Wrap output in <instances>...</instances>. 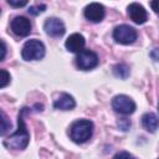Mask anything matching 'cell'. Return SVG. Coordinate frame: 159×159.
Segmentation results:
<instances>
[{"instance_id":"1","label":"cell","mask_w":159,"mask_h":159,"mask_svg":"<svg viewBox=\"0 0 159 159\" xmlns=\"http://www.w3.org/2000/svg\"><path fill=\"white\" fill-rule=\"evenodd\" d=\"M29 108H22L19 113L17 117V130L14 132L10 137H7L6 139H4L2 144L9 148V149H15V150H24L30 140V134L29 130L25 125V120H24V114L27 112Z\"/></svg>"},{"instance_id":"2","label":"cell","mask_w":159,"mask_h":159,"mask_svg":"<svg viewBox=\"0 0 159 159\" xmlns=\"http://www.w3.org/2000/svg\"><path fill=\"white\" fill-rule=\"evenodd\" d=\"M92 134L93 123L89 119H78L73 122L70 127V137L77 144L86 143L88 139H91Z\"/></svg>"},{"instance_id":"3","label":"cell","mask_w":159,"mask_h":159,"mask_svg":"<svg viewBox=\"0 0 159 159\" xmlns=\"http://www.w3.org/2000/svg\"><path fill=\"white\" fill-rule=\"evenodd\" d=\"M46 52L45 45L40 40H29L24 43L22 50H21V56L25 61H39L43 58Z\"/></svg>"},{"instance_id":"4","label":"cell","mask_w":159,"mask_h":159,"mask_svg":"<svg viewBox=\"0 0 159 159\" xmlns=\"http://www.w3.org/2000/svg\"><path fill=\"white\" fill-rule=\"evenodd\" d=\"M113 39L116 42L122 45H130L137 40V31L134 27L122 24L114 27L113 30Z\"/></svg>"},{"instance_id":"5","label":"cell","mask_w":159,"mask_h":159,"mask_svg":"<svg viewBox=\"0 0 159 159\" xmlns=\"http://www.w3.org/2000/svg\"><path fill=\"white\" fill-rule=\"evenodd\" d=\"M135 107H137L135 102L125 94H118V96L113 97V99H112V108L117 113L123 114V116H129V114L134 113Z\"/></svg>"},{"instance_id":"6","label":"cell","mask_w":159,"mask_h":159,"mask_svg":"<svg viewBox=\"0 0 159 159\" xmlns=\"http://www.w3.org/2000/svg\"><path fill=\"white\" fill-rule=\"evenodd\" d=\"M98 62L99 60H98L97 53L91 50H83L76 57V65L82 71H88V70L97 67Z\"/></svg>"},{"instance_id":"7","label":"cell","mask_w":159,"mask_h":159,"mask_svg":"<svg viewBox=\"0 0 159 159\" xmlns=\"http://www.w3.org/2000/svg\"><path fill=\"white\" fill-rule=\"evenodd\" d=\"M10 27L15 35L21 36V37H25L31 32V22L25 16H15L11 20Z\"/></svg>"},{"instance_id":"8","label":"cell","mask_w":159,"mask_h":159,"mask_svg":"<svg viewBox=\"0 0 159 159\" xmlns=\"http://www.w3.org/2000/svg\"><path fill=\"white\" fill-rule=\"evenodd\" d=\"M43 30L51 37H61L65 34L66 27L62 20L57 17H48L43 24Z\"/></svg>"},{"instance_id":"9","label":"cell","mask_w":159,"mask_h":159,"mask_svg":"<svg viewBox=\"0 0 159 159\" xmlns=\"http://www.w3.org/2000/svg\"><path fill=\"white\" fill-rule=\"evenodd\" d=\"M84 17L92 22H99L106 15L104 6L99 2H91L84 7Z\"/></svg>"},{"instance_id":"10","label":"cell","mask_w":159,"mask_h":159,"mask_svg":"<svg viewBox=\"0 0 159 159\" xmlns=\"http://www.w3.org/2000/svg\"><path fill=\"white\" fill-rule=\"evenodd\" d=\"M127 10H128V15H129L130 20H133V22H135L138 25H142V24H144L148 20L147 10L144 9L143 5H140L138 2L129 4Z\"/></svg>"},{"instance_id":"11","label":"cell","mask_w":159,"mask_h":159,"mask_svg":"<svg viewBox=\"0 0 159 159\" xmlns=\"http://www.w3.org/2000/svg\"><path fill=\"white\" fill-rule=\"evenodd\" d=\"M84 45H86V40L83 37V35L75 32L72 35H70L65 42V46L67 48V51L70 52H75V53H80L84 50Z\"/></svg>"},{"instance_id":"12","label":"cell","mask_w":159,"mask_h":159,"mask_svg":"<svg viewBox=\"0 0 159 159\" xmlns=\"http://www.w3.org/2000/svg\"><path fill=\"white\" fill-rule=\"evenodd\" d=\"M53 107L61 111H71L76 107L75 98L68 93H61L60 97L53 102Z\"/></svg>"},{"instance_id":"13","label":"cell","mask_w":159,"mask_h":159,"mask_svg":"<svg viewBox=\"0 0 159 159\" xmlns=\"http://www.w3.org/2000/svg\"><path fill=\"white\" fill-rule=\"evenodd\" d=\"M142 125L147 132L154 133L158 128H159V118L155 113L153 112H148L144 113L142 117Z\"/></svg>"},{"instance_id":"14","label":"cell","mask_w":159,"mask_h":159,"mask_svg":"<svg viewBox=\"0 0 159 159\" xmlns=\"http://www.w3.org/2000/svg\"><path fill=\"white\" fill-rule=\"evenodd\" d=\"M129 73H130L129 67L125 63H117V65L113 66V75L118 78L125 80L129 76Z\"/></svg>"},{"instance_id":"15","label":"cell","mask_w":159,"mask_h":159,"mask_svg":"<svg viewBox=\"0 0 159 159\" xmlns=\"http://www.w3.org/2000/svg\"><path fill=\"white\" fill-rule=\"evenodd\" d=\"M1 135L4 137L5 135V133L11 128V123H10V120L7 119V117H6V114H5V112L4 111H1Z\"/></svg>"},{"instance_id":"16","label":"cell","mask_w":159,"mask_h":159,"mask_svg":"<svg viewBox=\"0 0 159 159\" xmlns=\"http://www.w3.org/2000/svg\"><path fill=\"white\" fill-rule=\"evenodd\" d=\"M0 76H1L0 77V88H4V87L7 86V83L11 80V77H10V75H9V72L6 70H0Z\"/></svg>"},{"instance_id":"17","label":"cell","mask_w":159,"mask_h":159,"mask_svg":"<svg viewBox=\"0 0 159 159\" xmlns=\"http://www.w3.org/2000/svg\"><path fill=\"white\" fill-rule=\"evenodd\" d=\"M45 10H46V5L41 4V5H32V6H30L27 11H29V14H30V15L36 16V15H39V14H41V12H43Z\"/></svg>"},{"instance_id":"18","label":"cell","mask_w":159,"mask_h":159,"mask_svg":"<svg viewBox=\"0 0 159 159\" xmlns=\"http://www.w3.org/2000/svg\"><path fill=\"white\" fill-rule=\"evenodd\" d=\"M130 125H132V123H130V120L127 119V118H120V119L118 120V127H119L122 130H128V129L130 128Z\"/></svg>"},{"instance_id":"19","label":"cell","mask_w":159,"mask_h":159,"mask_svg":"<svg viewBox=\"0 0 159 159\" xmlns=\"http://www.w3.org/2000/svg\"><path fill=\"white\" fill-rule=\"evenodd\" d=\"M113 159H137V158L128 152H119L113 157Z\"/></svg>"},{"instance_id":"20","label":"cell","mask_w":159,"mask_h":159,"mask_svg":"<svg viewBox=\"0 0 159 159\" xmlns=\"http://www.w3.org/2000/svg\"><path fill=\"white\" fill-rule=\"evenodd\" d=\"M7 4L10 6H14V7H21V6H25L27 4L26 0H22V1H14V0H7Z\"/></svg>"},{"instance_id":"21","label":"cell","mask_w":159,"mask_h":159,"mask_svg":"<svg viewBox=\"0 0 159 159\" xmlns=\"http://www.w3.org/2000/svg\"><path fill=\"white\" fill-rule=\"evenodd\" d=\"M150 57L154 61H159V47H155L150 51Z\"/></svg>"},{"instance_id":"22","label":"cell","mask_w":159,"mask_h":159,"mask_svg":"<svg viewBox=\"0 0 159 159\" xmlns=\"http://www.w3.org/2000/svg\"><path fill=\"white\" fill-rule=\"evenodd\" d=\"M150 6H152V9L154 10V12L159 14V0H153V1L150 2Z\"/></svg>"},{"instance_id":"23","label":"cell","mask_w":159,"mask_h":159,"mask_svg":"<svg viewBox=\"0 0 159 159\" xmlns=\"http://www.w3.org/2000/svg\"><path fill=\"white\" fill-rule=\"evenodd\" d=\"M1 51H2V55H1V60L0 61H4V58H5V53H6V45H5V42H4V40H1Z\"/></svg>"},{"instance_id":"24","label":"cell","mask_w":159,"mask_h":159,"mask_svg":"<svg viewBox=\"0 0 159 159\" xmlns=\"http://www.w3.org/2000/svg\"><path fill=\"white\" fill-rule=\"evenodd\" d=\"M158 159H159V158H158Z\"/></svg>"}]
</instances>
